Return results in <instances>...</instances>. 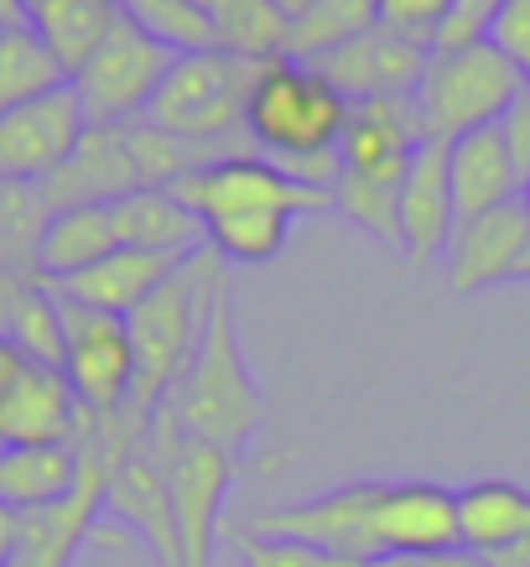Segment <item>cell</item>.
I'll return each instance as SVG.
<instances>
[{
	"mask_svg": "<svg viewBox=\"0 0 530 567\" xmlns=\"http://www.w3.org/2000/svg\"><path fill=\"white\" fill-rule=\"evenodd\" d=\"M58 318H63V375L73 385L79 412L121 416L131 406V385H136V349H131L125 318L79 308L69 297H58Z\"/></svg>",
	"mask_w": 530,
	"mask_h": 567,
	"instance_id": "10",
	"label": "cell"
},
{
	"mask_svg": "<svg viewBox=\"0 0 530 567\" xmlns=\"http://www.w3.org/2000/svg\"><path fill=\"white\" fill-rule=\"evenodd\" d=\"M427 58H432L427 42H416V37L380 21L354 42L323 52L312 69L323 73L349 104H364V100H406V94H416L422 73H427Z\"/></svg>",
	"mask_w": 530,
	"mask_h": 567,
	"instance_id": "11",
	"label": "cell"
},
{
	"mask_svg": "<svg viewBox=\"0 0 530 567\" xmlns=\"http://www.w3.org/2000/svg\"><path fill=\"white\" fill-rule=\"evenodd\" d=\"M198 256V250H193ZM188 256H162V250H110L104 260H94L89 271L69 276V281H48L58 297H69L79 308L110 312V318H131L146 297L167 281Z\"/></svg>",
	"mask_w": 530,
	"mask_h": 567,
	"instance_id": "18",
	"label": "cell"
},
{
	"mask_svg": "<svg viewBox=\"0 0 530 567\" xmlns=\"http://www.w3.org/2000/svg\"><path fill=\"white\" fill-rule=\"evenodd\" d=\"M115 526L125 536H141L162 567H177V520H172V489L167 464L141 443L125 458L110 464L104 474V505H100V532Z\"/></svg>",
	"mask_w": 530,
	"mask_h": 567,
	"instance_id": "13",
	"label": "cell"
},
{
	"mask_svg": "<svg viewBox=\"0 0 530 567\" xmlns=\"http://www.w3.org/2000/svg\"><path fill=\"white\" fill-rule=\"evenodd\" d=\"M17 542H21V516L6 505V499H0V563H11Z\"/></svg>",
	"mask_w": 530,
	"mask_h": 567,
	"instance_id": "38",
	"label": "cell"
},
{
	"mask_svg": "<svg viewBox=\"0 0 530 567\" xmlns=\"http://www.w3.org/2000/svg\"><path fill=\"white\" fill-rule=\"evenodd\" d=\"M458 536L484 563L530 542V489L515 480H474L458 489Z\"/></svg>",
	"mask_w": 530,
	"mask_h": 567,
	"instance_id": "21",
	"label": "cell"
},
{
	"mask_svg": "<svg viewBox=\"0 0 530 567\" xmlns=\"http://www.w3.org/2000/svg\"><path fill=\"white\" fill-rule=\"evenodd\" d=\"M84 131L89 121L69 84L21 110H6L0 115V183H48L84 141Z\"/></svg>",
	"mask_w": 530,
	"mask_h": 567,
	"instance_id": "12",
	"label": "cell"
},
{
	"mask_svg": "<svg viewBox=\"0 0 530 567\" xmlns=\"http://www.w3.org/2000/svg\"><path fill=\"white\" fill-rule=\"evenodd\" d=\"M235 551H240V567H349V563H339V557H328V551H318V547L276 542V536H256V532L235 536Z\"/></svg>",
	"mask_w": 530,
	"mask_h": 567,
	"instance_id": "31",
	"label": "cell"
},
{
	"mask_svg": "<svg viewBox=\"0 0 530 567\" xmlns=\"http://www.w3.org/2000/svg\"><path fill=\"white\" fill-rule=\"evenodd\" d=\"M489 567H530V542L526 547H515V551H505L499 563H489Z\"/></svg>",
	"mask_w": 530,
	"mask_h": 567,
	"instance_id": "39",
	"label": "cell"
},
{
	"mask_svg": "<svg viewBox=\"0 0 530 567\" xmlns=\"http://www.w3.org/2000/svg\"><path fill=\"white\" fill-rule=\"evenodd\" d=\"M380 27V0H312L302 17L291 21L287 58L297 63H318L323 52L354 42L360 32Z\"/></svg>",
	"mask_w": 530,
	"mask_h": 567,
	"instance_id": "28",
	"label": "cell"
},
{
	"mask_svg": "<svg viewBox=\"0 0 530 567\" xmlns=\"http://www.w3.org/2000/svg\"><path fill=\"white\" fill-rule=\"evenodd\" d=\"M422 567H489V563H484L479 551H468V547H447V551H427Z\"/></svg>",
	"mask_w": 530,
	"mask_h": 567,
	"instance_id": "37",
	"label": "cell"
},
{
	"mask_svg": "<svg viewBox=\"0 0 530 567\" xmlns=\"http://www.w3.org/2000/svg\"><path fill=\"white\" fill-rule=\"evenodd\" d=\"M526 208H530V193H526Z\"/></svg>",
	"mask_w": 530,
	"mask_h": 567,
	"instance_id": "43",
	"label": "cell"
},
{
	"mask_svg": "<svg viewBox=\"0 0 530 567\" xmlns=\"http://www.w3.org/2000/svg\"><path fill=\"white\" fill-rule=\"evenodd\" d=\"M110 250H121L115 224L104 204H79V208H52L48 229H42V250H37V276L42 281H69V276L89 271L94 260Z\"/></svg>",
	"mask_w": 530,
	"mask_h": 567,
	"instance_id": "24",
	"label": "cell"
},
{
	"mask_svg": "<svg viewBox=\"0 0 530 567\" xmlns=\"http://www.w3.org/2000/svg\"><path fill=\"white\" fill-rule=\"evenodd\" d=\"M167 406L177 412L183 437L198 443L229 447L240 453L266 422V395H260L250 364L240 349V312H235V292L224 287L208 308L204 339L193 349V364L183 370V380L172 385Z\"/></svg>",
	"mask_w": 530,
	"mask_h": 567,
	"instance_id": "5",
	"label": "cell"
},
{
	"mask_svg": "<svg viewBox=\"0 0 530 567\" xmlns=\"http://www.w3.org/2000/svg\"><path fill=\"white\" fill-rule=\"evenodd\" d=\"M214 32L224 52H235L245 63H271V58H287L291 17L276 0H219Z\"/></svg>",
	"mask_w": 530,
	"mask_h": 567,
	"instance_id": "27",
	"label": "cell"
},
{
	"mask_svg": "<svg viewBox=\"0 0 530 567\" xmlns=\"http://www.w3.org/2000/svg\"><path fill=\"white\" fill-rule=\"evenodd\" d=\"M276 6H281V11H287V17L297 21V17H302V11H308V6H312V0H276Z\"/></svg>",
	"mask_w": 530,
	"mask_h": 567,
	"instance_id": "40",
	"label": "cell"
},
{
	"mask_svg": "<svg viewBox=\"0 0 530 567\" xmlns=\"http://www.w3.org/2000/svg\"><path fill=\"white\" fill-rule=\"evenodd\" d=\"M229 287V266L214 250L188 256L177 271L141 302L125 328H131V349H136V385H131V406L121 416H104L110 437H121V447H136L146 437L152 412L172 395V385L183 380V370L193 364V349L204 339L208 308L214 297Z\"/></svg>",
	"mask_w": 530,
	"mask_h": 567,
	"instance_id": "4",
	"label": "cell"
},
{
	"mask_svg": "<svg viewBox=\"0 0 530 567\" xmlns=\"http://www.w3.org/2000/svg\"><path fill=\"white\" fill-rule=\"evenodd\" d=\"M499 141H505V152H510V162H515V173H520V188L530 193V84H526V94L499 115Z\"/></svg>",
	"mask_w": 530,
	"mask_h": 567,
	"instance_id": "34",
	"label": "cell"
},
{
	"mask_svg": "<svg viewBox=\"0 0 530 567\" xmlns=\"http://www.w3.org/2000/svg\"><path fill=\"white\" fill-rule=\"evenodd\" d=\"M484 37L530 79V0H499Z\"/></svg>",
	"mask_w": 530,
	"mask_h": 567,
	"instance_id": "32",
	"label": "cell"
},
{
	"mask_svg": "<svg viewBox=\"0 0 530 567\" xmlns=\"http://www.w3.org/2000/svg\"><path fill=\"white\" fill-rule=\"evenodd\" d=\"M79 489V447L73 443H48V447H0V499L32 516V511H52L73 499Z\"/></svg>",
	"mask_w": 530,
	"mask_h": 567,
	"instance_id": "23",
	"label": "cell"
},
{
	"mask_svg": "<svg viewBox=\"0 0 530 567\" xmlns=\"http://www.w3.org/2000/svg\"><path fill=\"white\" fill-rule=\"evenodd\" d=\"M167 69L172 52L156 48L152 37L115 6L110 32L100 37V48L89 52L84 69L69 79V89L79 94V110H84L89 125H131L146 115V104H152Z\"/></svg>",
	"mask_w": 530,
	"mask_h": 567,
	"instance_id": "9",
	"label": "cell"
},
{
	"mask_svg": "<svg viewBox=\"0 0 530 567\" xmlns=\"http://www.w3.org/2000/svg\"><path fill=\"white\" fill-rule=\"evenodd\" d=\"M37 188H42L48 208H79V204H115L125 193H141L146 183H141V167L131 156L125 125H89L69 162Z\"/></svg>",
	"mask_w": 530,
	"mask_h": 567,
	"instance_id": "17",
	"label": "cell"
},
{
	"mask_svg": "<svg viewBox=\"0 0 530 567\" xmlns=\"http://www.w3.org/2000/svg\"><path fill=\"white\" fill-rule=\"evenodd\" d=\"M447 17H453V0H380V21L416 37V42H427V48L437 42Z\"/></svg>",
	"mask_w": 530,
	"mask_h": 567,
	"instance_id": "33",
	"label": "cell"
},
{
	"mask_svg": "<svg viewBox=\"0 0 530 567\" xmlns=\"http://www.w3.org/2000/svg\"><path fill=\"white\" fill-rule=\"evenodd\" d=\"M250 73L256 63H245L235 52H183L172 58V69L162 73L152 104L141 121H152L156 131H167L193 146H214V152H256L245 136V94H250Z\"/></svg>",
	"mask_w": 530,
	"mask_h": 567,
	"instance_id": "6",
	"label": "cell"
},
{
	"mask_svg": "<svg viewBox=\"0 0 530 567\" xmlns=\"http://www.w3.org/2000/svg\"><path fill=\"white\" fill-rule=\"evenodd\" d=\"M73 432H79V401H73L69 375L52 364H27L0 412V447L73 443Z\"/></svg>",
	"mask_w": 530,
	"mask_h": 567,
	"instance_id": "19",
	"label": "cell"
},
{
	"mask_svg": "<svg viewBox=\"0 0 530 567\" xmlns=\"http://www.w3.org/2000/svg\"><path fill=\"white\" fill-rule=\"evenodd\" d=\"M172 193L198 214L208 250L224 256V266H266L287 250L291 224L308 208H328V193L291 183L260 152L208 162L198 173L177 177Z\"/></svg>",
	"mask_w": 530,
	"mask_h": 567,
	"instance_id": "2",
	"label": "cell"
},
{
	"mask_svg": "<svg viewBox=\"0 0 530 567\" xmlns=\"http://www.w3.org/2000/svg\"><path fill=\"white\" fill-rule=\"evenodd\" d=\"M193 6H198V11H214V6H219V0H193Z\"/></svg>",
	"mask_w": 530,
	"mask_h": 567,
	"instance_id": "42",
	"label": "cell"
},
{
	"mask_svg": "<svg viewBox=\"0 0 530 567\" xmlns=\"http://www.w3.org/2000/svg\"><path fill=\"white\" fill-rule=\"evenodd\" d=\"M63 84H69V73L52 58L48 42L37 37L32 21L0 27V115L42 100V94H52V89H63Z\"/></svg>",
	"mask_w": 530,
	"mask_h": 567,
	"instance_id": "26",
	"label": "cell"
},
{
	"mask_svg": "<svg viewBox=\"0 0 530 567\" xmlns=\"http://www.w3.org/2000/svg\"><path fill=\"white\" fill-rule=\"evenodd\" d=\"M495 6L499 0H453V17L443 21V32H437L432 48H463V42L484 37V27H489V17H495Z\"/></svg>",
	"mask_w": 530,
	"mask_h": 567,
	"instance_id": "35",
	"label": "cell"
},
{
	"mask_svg": "<svg viewBox=\"0 0 530 567\" xmlns=\"http://www.w3.org/2000/svg\"><path fill=\"white\" fill-rule=\"evenodd\" d=\"M422 146H427V125H422L416 94H406V100H364V104H349L339 162L349 177L401 188L411 156Z\"/></svg>",
	"mask_w": 530,
	"mask_h": 567,
	"instance_id": "14",
	"label": "cell"
},
{
	"mask_svg": "<svg viewBox=\"0 0 530 567\" xmlns=\"http://www.w3.org/2000/svg\"><path fill=\"white\" fill-rule=\"evenodd\" d=\"M52 208L37 183H0V271L37 276V250Z\"/></svg>",
	"mask_w": 530,
	"mask_h": 567,
	"instance_id": "29",
	"label": "cell"
},
{
	"mask_svg": "<svg viewBox=\"0 0 530 567\" xmlns=\"http://www.w3.org/2000/svg\"><path fill=\"white\" fill-rule=\"evenodd\" d=\"M110 208V224H115V240L125 250H162V256H193L204 250V224L172 188H141L115 198Z\"/></svg>",
	"mask_w": 530,
	"mask_h": 567,
	"instance_id": "22",
	"label": "cell"
},
{
	"mask_svg": "<svg viewBox=\"0 0 530 567\" xmlns=\"http://www.w3.org/2000/svg\"><path fill=\"white\" fill-rule=\"evenodd\" d=\"M395 250L411 266H437L447 256V240L458 229V204H453V177H447V141H427L411 156L395 198Z\"/></svg>",
	"mask_w": 530,
	"mask_h": 567,
	"instance_id": "15",
	"label": "cell"
},
{
	"mask_svg": "<svg viewBox=\"0 0 530 567\" xmlns=\"http://www.w3.org/2000/svg\"><path fill=\"white\" fill-rule=\"evenodd\" d=\"M245 532L302 542V547H318L349 567H364L391 551L427 557V551L463 547L458 489L432 480H354L328 495L271 505Z\"/></svg>",
	"mask_w": 530,
	"mask_h": 567,
	"instance_id": "1",
	"label": "cell"
},
{
	"mask_svg": "<svg viewBox=\"0 0 530 567\" xmlns=\"http://www.w3.org/2000/svg\"><path fill=\"white\" fill-rule=\"evenodd\" d=\"M515 281H530V245H526V256H520V266H515Z\"/></svg>",
	"mask_w": 530,
	"mask_h": 567,
	"instance_id": "41",
	"label": "cell"
},
{
	"mask_svg": "<svg viewBox=\"0 0 530 567\" xmlns=\"http://www.w3.org/2000/svg\"><path fill=\"white\" fill-rule=\"evenodd\" d=\"M141 443L167 464L172 520H177V567H214V542H219V520H224V505H229V489L240 480V458H235L229 447L183 437L177 412H172L167 401L152 412Z\"/></svg>",
	"mask_w": 530,
	"mask_h": 567,
	"instance_id": "7",
	"label": "cell"
},
{
	"mask_svg": "<svg viewBox=\"0 0 530 567\" xmlns=\"http://www.w3.org/2000/svg\"><path fill=\"white\" fill-rule=\"evenodd\" d=\"M27 364L32 360H27L17 344H6V339H0V412H6V401H11V391H17V380H21Z\"/></svg>",
	"mask_w": 530,
	"mask_h": 567,
	"instance_id": "36",
	"label": "cell"
},
{
	"mask_svg": "<svg viewBox=\"0 0 530 567\" xmlns=\"http://www.w3.org/2000/svg\"><path fill=\"white\" fill-rule=\"evenodd\" d=\"M27 21L37 37L52 48V58L63 63V73H79L89 63V52L100 48V37L115 21V0H32Z\"/></svg>",
	"mask_w": 530,
	"mask_h": 567,
	"instance_id": "25",
	"label": "cell"
},
{
	"mask_svg": "<svg viewBox=\"0 0 530 567\" xmlns=\"http://www.w3.org/2000/svg\"><path fill=\"white\" fill-rule=\"evenodd\" d=\"M156 48H167L172 58L183 52H214L219 32H214V11H198L193 0H115Z\"/></svg>",
	"mask_w": 530,
	"mask_h": 567,
	"instance_id": "30",
	"label": "cell"
},
{
	"mask_svg": "<svg viewBox=\"0 0 530 567\" xmlns=\"http://www.w3.org/2000/svg\"><path fill=\"white\" fill-rule=\"evenodd\" d=\"M530 245V208L526 204H505L474 219H458L453 240H447L443 271L447 287L458 297L489 292L499 281H515V266Z\"/></svg>",
	"mask_w": 530,
	"mask_h": 567,
	"instance_id": "16",
	"label": "cell"
},
{
	"mask_svg": "<svg viewBox=\"0 0 530 567\" xmlns=\"http://www.w3.org/2000/svg\"><path fill=\"white\" fill-rule=\"evenodd\" d=\"M447 177H453L458 219H474V214H489V208H505V204H526L520 173H515V162L495 125L447 141Z\"/></svg>",
	"mask_w": 530,
	"mask_h": 567,
	"instance_id": "20",
	"label": "cell"
},
{
	"mask_svg": "<svg viewBox=\"0 0 530 567\" xmlns=\"http://www.w3.org/2000/svg\"><path fill=\"white\" fill-rule=\"evenodd\" d=\"M526 73L489 42L474 37L463 48H432L427 73L416 84V110L427 125V141H458L468 131L499 125V115L526 94Z\"/></svg>",
	"mask_w": 530,
	"mask_h": 567,
	"instance_id": "8",
	"label": "cell"
},
{
	"mask_svg": "<svg viewBox=\"0 0 530 567\" xmlns=\"http://www.w3.org/2000/svg\"><path fill=\"white\" fill-rule=\"evenodd\" d=\"M343 125H349V100L312 63H297V58L256 63L250 94H245V136L291 183L333 193L343 173Z\"/></svg>",
	"mask_w": 530,
	"mask_h": 567,
	"instance_id": "3",
	"label": "cell"
}]
</instances>
